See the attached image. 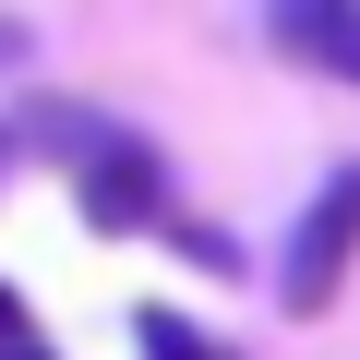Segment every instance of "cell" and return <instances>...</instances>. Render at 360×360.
Returning <instances> with one entry per match:
<instances>
[{"mask_svg":"<svg viewBox=\"0 0 360 360\" xmlns=\"http://www.w3.org/2000/svg\"><path fill=\"white\" fill-rule=\"evenodd\" d=\"M264 49L300 60V72H324V84H360V0H276Z\"/></svg>","mask_w":360,"mask_h":360,"instance_id":"3","label":"cell"},{"mask_svg":"<svg viewBox=\"0 0 360 360\" xmlns=\"http://www.w3.org/2000/svg\"><path fill=\"white\" fill-rule=\"evenodd\" d=\"M72 205H84V229H108V240H132V229H180V205H168V156H156V132H132L108 168H84L72 180Z\"/></svg>","mask_w":360,"mask_h":360,"instance_id":"2","label":"cell"},{"mask_svg":"<svg viewBox=\"0 0 360 360\" xmlns=\"http://www.w3.org/2000/svg\"><path fill=\"white\" fill-rule=\"evenodd\" d=\"M25 60H37V25H25V13H0V72H25Z\"/></svg>","mask_w":360,"mask_h":360,"instance_id":"7","label":"cell"},{"mask_svg":"<svg viewBox=\"0 0 360 360\" xmlns=\"http://www.w3.org/2000/svg\"><path fill=\"white\" fill-rule=\"evenodd\" d=\"M13 360H60V348H49V336H37V348H13Z\"/></svg>","mask_w":360,"mask_h":360,"instance_id":"9","label":"cell"},{"mask_svg":"<svg viewBox=\"0 0 360 360\" xmlns=\"http://www.w3.org/2000/svg\"><path fill=\"white\" fill-rule=\"evenodd\" d=\"M132 348H144V360H240V348H217L205 324H180L168 300H144V312H132Z\"/></svg>","mask_w":360,"mask_h":360,"instance_id":"4","label":"cell"},{"mask_svg":"<svg viewBox=\"0 0 360 360\" xmlns=\"http://www.w3.org/2000/svg\"><path fill=\"white\" fill-rule=\"evenodd\" d=\"M348 264H360V156H336L324 193L288 217V240H276V312L288 324H324L336 288H348Z\"/></svg>","mask_w":360,"mask_h":360,"instance_id":"1","label":"cell"},{"mask_svg":"<svg viewBox=\"0 0 360 360\" xmlns=\"http://www.w3.org/2000/svg\"><path fill=\"white\" fill-rule=\"evenodd\" d=\"M168 240L193 252V276H240V240H229V229H205V217H180Z\"/></svg>","mask_w":360,"mask_h":360,"instance_id":"5","label":"cell"},{"mask_svg":"<svg viewBox=\"0 0 360 360\" xmlns=\"http://www.w3.org/2000/svg\"><path fill=\"white\" fill-rule=\"evenodd\" d=\"M13 168H25V132H13V120H0V180H13Z\"/></svg>","mask_w":360,"mask_h":360,"instance_id":"8","label":"cell"},{"mask_svg":"<svg viewBox=\"0 0 360 360\" xmlns=\"http://www.w3.org/2000/svg\"><path fill=\"white\" fill-rule=\"evenodd\" d=\"M13 348H37V312H25V288H13V276H0V360H13Z\"/></svg>","mask_w":360,"mask_h":360,"instance_id":"6","label":"cell"}]
</instances>
